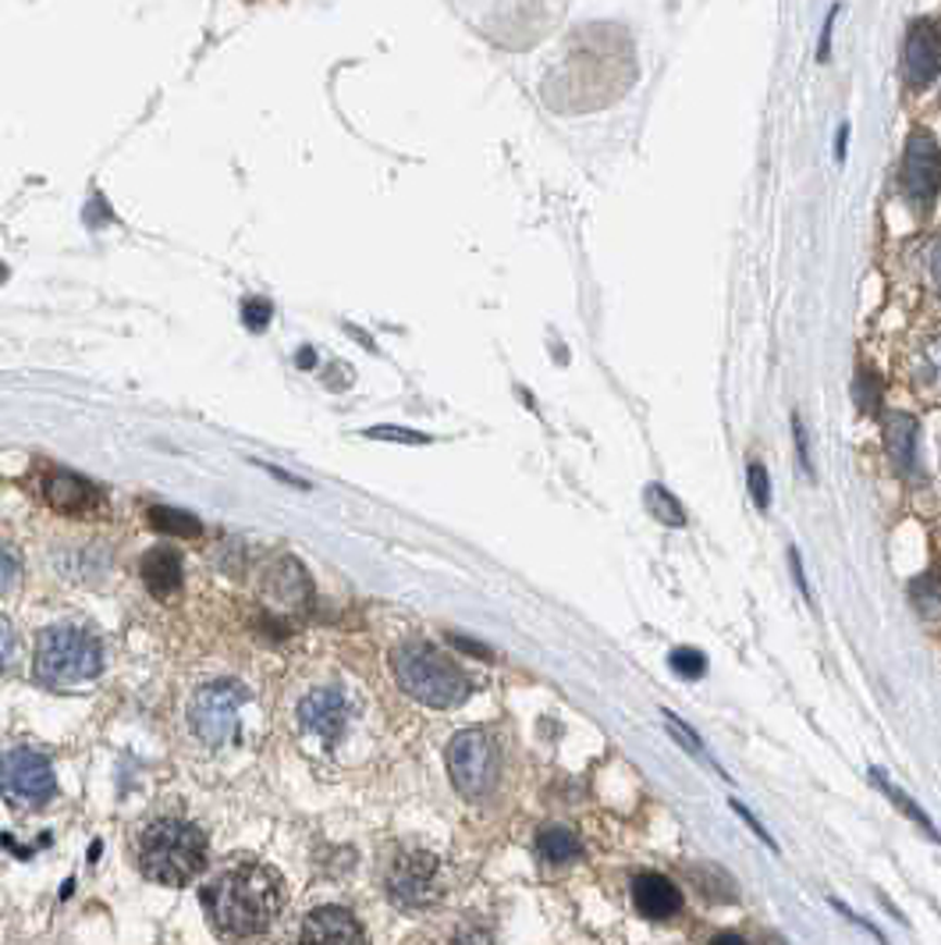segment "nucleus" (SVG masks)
I'll list each match as a JSON object with an SVG mask.
<instances>
[{
	"label": "nucleus",
	"instance_id": "f257e3e1",
	"mask_svg": "<svg viewBox=\"0 0 941 945\" xmlns=\"http://www.w3.org/2000/svg\"><path fill=\"white\" fill-rule=\"evenodd\" d=\"M285 907V882L263 863H235L203 888V910L221 938L249 942L274 928Z\"/></svg>",
	"mask_w": 941,
	"mask_h": 945
},
{
	"label": "nucleus",
	"instance_id": "2eb2a0df",
	"mask_svg": "<svg viewBox=\"0 0 941 945\" xmlns=\"http://www.w3.org/2000/svg\"><path fill=\"white\" fill-rule=\"evenodd\" d=\"M633 903L643 917H651V921H665V917H676L682 910V893L671 877L657 874V871H643L633 877Z\"/></svg>",
	"mask_w": 941,
	"mask_h": 945
},
{
	"label": "nucleus",
	"instance_id": "5701e85b",
	"mask_svg": "<svg viewBox=\"0 0 941 945\" xmlns=\"http://www.w3.org/2000/svg\"><path fill=\"white\" fill-rule=\"evenodd\" d=\"M647 508H651L654 519H661V523H668V526H682V523H685L682 505H679L665 488H657V483H654V488H647Z\"/></svg>",
	"mask_w": 941,
	"mask_h": 945
},
{
	"label": "nucleus",
	"instance_id": "b1692460",
	"mask_svg": "<svg viewBox=\"0 0 941 945\" xmlns=\"http://www.w3.org/2000/svg\"><path fill=\"white\" fill-rule=\"evenodd\" d=\"M878 398H881L878 373H874L870 367H859V373H856V402H859V409L874 413V409H878Z\"/></svg>",
	"mask_w": 941,
	"mask_h": 945
},
{
	"label": "nucleus",
	"instance_id": "f704fd0d",
	"mask_svg": "<svg viewBox=\"0 0 941 945\" xmlns=\"http://www.w3.org/2000/svg\"><path fill=\"white\" fill-rule=\"evenodd\" d=\"M455 945H491V935H487L483 928L469 924V928L459 931V942H455Z\"/></svg>",
	"mask_w": 941,
	"mask_h": 945
},
{
	"label": "nucleus",
	"instance_id": "4468645a",
	"mask_svg": "<svg viewBox=\"0 0 941 945\" xmlns=\"http://www.w3.org/2000/svg\"><path fill=\"white\" fill-rule=\"evenodd\" d=\"M917 438H920V427H917L913 416L889 413V420H884V444H889V458H892V466L913 483L924 480L920 455H917Z\"/></svg>",
	"mask_w": 941,
	"mask_h": 945
},
{
	"label": "nucleus",
	"instance_id": "cd10ccee",
	"mask_svg": "<svg viewBox=\"0 0 941 945\" xmlns=\"http://www.w3.org/2000/svg\"><path fill=\"white\" fill-rule=\"evenodd\" d=\"M665 722L671 725V733H676V736L682 739V747H685V750H693V753H701V758H704V747H701V739H696L693 728H685L671 711H665Z\"/></svg>",
	"mask_w": 941,
	"mask_h": 945
},
{
	"label": "nucleus",
	"instance_id": "412c9836",
	"mask_svg": "<svg viewBox=\"0 0 941 945\" xmlns=\"http://www.w3.org/2000/svg\"><path fill=\"white\" fill-rule=\"evenodd\" d=\"M874 786H878V789H881L884 796H889V800H892V803H895L899 810H903V814H906V818H909V821H913V825H917V829H920L924 835H927V839H938V832H934V825H931V818H927V814H924V810H920L917 803H913V800H909V796H906L903 789H899V786H892V782H889V778H884L881 772H874Z\"/></svg>",
	"mask_w": 941,
	"mask_h": 945
},
{
	"label": "nucleus",
	"instance_id": "9b49d317",
	"mask_svg": "<svg viewBox=\"0 0 941 945\" xmlns=\"http://www.w3.org/2000/svg\"><path fill=\"white\" fill-rule=\"evenodd\" d=\"M299 945H370L367 928L345 907H320L302 921Z\"/></svg>",
	"mask_w": 941,
	"mask_h": 945
},
{
	"label": "nucleus",
	"instance_id": "f03ea898",
	"mask_svg": "<svg viewBox=\"0 0 941 945\" xmlns=\"http://www.w3.org/2000/svg\"><path fill=\"white\" fill-rule=\"evenodd\" d=\"M207 868V835L193 821L164 818L139 835V871L157 885H193Z\"/></svg>",
	"mask_w": 941,
	"mask_h": 945
},
{
	"label": "nucleus",
	"instance_id": "bb28decb",
	"mask_svg": "<svg viewBox=\"0 0 941 945\" xmlns=\"http://www.w3.org/2000/svg\"><path fill=\"white\" fill-rule=\"evenodd\" d=\"M750 491H753V502H757L760 512H768L771 505V494H768V469L760 463H750Z\"/></svg>",
	"mask_w": 941,
	"mask_h": 945
},
{
	"label": "nucleus",
	"instance_id": "2f4dec72",
	"mask_svg": "<svg viewBox=\"0 0 941 945\" xmlns=\"http://www.w3.org/2000/svg\"><path fill=\"white\" fill-rule=\"evenodd\" d=\"M831 907H835V910H839V913L845 917V921H853V924H859V928H864V931H870V935H874V938H878L881 945H889V942H884V935H881V931H878V928H874L870 921H864V917H859V913H853L850 907H845V903H842V899H831Z\"/></svg>",
	"mask_w": 941,
	"mask_h": 945
},
{
	"label": "nucleus",
	"instance_id": "4be33fe9",
	"mask_svg": "<svg viewBox=\"0 0 941 945\" xmlns=\"http://www.w3.org/2000/svg\"><path fill=\"white\" fill-rule=\"evenodd\" d=\"M150 526L168 537H199V519L182 508H150Z\"/></svg>",
	"mask_w": 941,
	"mask_h": 945
},
{
	"label": "nucleus",
	"instance_id": "473e14b6",
	"mask_svg": "<svg viewBox=\"0 0 941 945\" xmlns=\"http://www.w3.org/2000/svg\"><path fill=\"white\" fill-rule=\"evenodd\" d=\"M11 654H15V633L8 629V623H0V672L8 668Z\"/></svg>",
	"mask_w": 941,
	"mask_h": 945
},
{
	"label": "nucleus",
	"instance_id": "f8f14e48",
	"mask_svg": "<svg viewBox=\"0 0 941 945\" xmlns=\"http://www.w3.org/2000/svg\"><path fill=\"white\" fill-rule=\"evenodd\" d=\"M941 75V29L938 22H913L906 36V78L913 89H927Z\"/></svg>",
	"mask_w": 941,
	"mask_h": 945
},
{
	"label": "nucleus",
	"instance_id": "6ab92c4d",
	"mask_svg": "<svg viewBox=\"0 0 941 945\" xmlns=\"http://www.w3.org/2000/svg\"><path fill=\"white\" fill-rule=\"evenodd\" d=\"M913 608L927 618V623H941V569H927L920 579H913Z\"/></svg>",
	"mask_w": 941,
	"mask_h": 945
},
{
	"label": "nucleus",
	"instance_id": "dca6fc26",
	"mask_svg": "<svg viewBox=\"0 0 941 945\" xmlns=\"http://www.w3.org/2000/svg\"><path fill=\"white\" fill-rule=\"evenodd\" d=\"M139 576H143V584L150 587V593L171 598V593H178L182 587V559L168 548H153L150 555L139 562Z\"/></svg>",
	"mask_w": 941,
	"mask_h": 945
},
{
	"label": "nucleus",
	"instance_id": "ddd939ff",
	"mask_svg": "<svg viewBox=\"0 0 941 945\" xmlns=\"http://www.w3.org/2000/svg\"><path fill=\"white\" fill-rule=\"evenodd\" d=\"M299 725L309 736H317L324 742H338V736L348 725V700L338 690H331V686L306 694L299 704Z\"/></svg>",
	"mask_w": 941,
	"mask_h": 945
},
{
	"label": "nucleus",
	"instance_id": "39448f33",
	"mask_svg": "<svg viewBox=\"0 0 941 945\" xmlns=\"http://www.w3.org/2000/svg\"><path fill=\"white\" fill-rule=\"evenodd\" d=\"M448 772L455 789L469 800H483L497 786V772H502V758H497V742L480 733V728H466L451 739L448 747Z\"/></svg>",
	"mask_w": 941,
	"mask_h": 945
},
{
	"label": "nucleus",
	"instance_id": "9d476101",
	"mask_svg": "<svg viewBox=\"0 0 941 945\" xmlns=\"http://www.w3.org/2000/svg\"><path fill=\"white\" fill-rule=\"evenodd\" d=\"M39 491H44L47 505L64 512V516L92 519V516H103V508H107V494L97 488V483L78 477V472H72V469H61V466L39 472Z\"/></svg>",
	"mask_w": 941,
	"mask_h": 945
},
{
	"label": "nucleus",
	"instance_id": "423d86ee",
	"mask_svg": "<svg viewBox=\"0 0 941 945\" xmlns=\"http://www.w3.org/2000/svg\"><path fill=\"white\" fill-rule=\"evenodd\" d=\"M246 704V690L232 679L199 686L188 704V725L207 747H224L238 733V711Z\"/></svg>",
	"mask_w": 941,
	"mask_h": 945
},
{
	"label": "nucleus",
	"instance_id": "0eeeda50",
	"mask_svg": "<svg viewBox=\"0 0 941 945\" xmlns=\"http://www.w3.org/2000/svg\"><path fill=\"white\" fill-rule=\"evenodd\" d=\"M58 793L53 764L39 750L15 747L0 758V796L15 807H44Z\"/></svg>",
	"mask_w": 941,
	"mask_h": 945
},
{
	"label": "nucleus",
	"instance_id": "393cba45",
	"mask_svg": "<svg viewBox=\"0 0 941 945\" xmlns=\"http://www.w3.org/2000/svg\"><path fill=\"white\" fill-rule=\"evenodd\" d=\"M671 672H679L682 679H701L707 672V658L701 651H693V647H679V651L671 654Z\"/></svg>",
	"mask_w": 941,
	"mask_h": 945
},
{
	"label": "nucleus",
	"instance_id": "4c0bfd02",
	"mask_svg": "<svg viewBox=\"0 0 941 945\" xmlns=\"http://www.w3.org/2000/svg\"><path fill=\"white\" fill-rule=\"evenodd\" d=\"M934 281H938V289H941V246H938V253H934Z\"/></svg>",
	"mask_w": 941,
	"mask_h": 945
},
{
	"label": "nucleus",
	"instance_id": "6e6552de",
	"mask_svg": "<svg viewBox=\"0 0 941 945\" xmlns=\"http://www.w3.org/2000/svg\"><path fill=\"white\" fill-rule=\"evenodd\" d=\"M903 193L906 199L927 213L934 207V199L941 193V150L934 143V135L927 128H917L906 143V157H903Z\"/></svg>",
	"mask_w": 941,
	"mask_h": 945
},
{
	"label": "nucleus",
	"instance_id": "7c9ffc66",
	"mask_svg": "<svg viewBox=\"0 0 941 945\" xmlns=\"http://www.w3.org/2000/svg\"><path fill=\"white\" fill-rule=\"evenodd\" d=\"M267 320H271V303H263V299L246 303V323H249V328L263 331V328H267Z\"/></svg>",
	"mask_w": 941,
	"mask_h": 945
},
{
	"label": "nucleus",
	"instance_id": "c9c22d12",
	"mask_svg": "<svg viewBox=\"0 0 941 945\" xmlns=\"http://www.w3.org/2000/svg\"><path fill=\"white\" fill-rule=\"evenodd\" d=\"M710 945H750L743 935H735V931H718L715 938H710Z\"/></svg>",
	"mask_w": 941,
	"mask_h": 945
},
{
	"label": "nucleus",
	"instance_id": "72a5a7b5",
	"mask_svg": "<svg viewBox=\"0 0 941 945\" xmlns=\"http://www.w3.org/2000/svg\"><path fill=\"white\" fill-rule=\"evenodd\" d=\"M924 363H927V370H931V377H934V381L941 384V338H934V342L927 345Z\"/></svg>",
	"mask_w": 941,
	"mask_h": 945
},
{
	"label": "nucleus",
	"instance_id": "58836bf2",
	"mask_svg": "<svg viewBox=\"0 0 941 945\" xmlns=\"http://www.w3.org/2000/svg\"><path fill=\"white\" fill-rule=\"evenodd\" d=\"M4 278H8V270H4V267H0V281H4Z\"/></svg>",
	"mask_w": 941,
	"mask_h": 945
},
{
	"label": "nucleus",
	"instance_id": "7ed1b4c3",
	"mask_svg": "<svg viewBox=\"0 0 941 945\" xmlns=\"http://www.w3.org/2000/svg\"><path fill=\"white\" fill-rule=\"evenodd\" d=\"M392 668L401 690L426 708L448 711L469 697V679L462 668L430 643H401L392 654Z\"/></svg>",
	"mask_w": 941,
	"mask_h": 945
},
{
	"label": "nucleus",
	"instance_id": "e433bc0d",
	"mask_svg": "<svg viewBox=\"0 0 941 945\" xmlns=\"http://www.w3.org/2000/svg\"><path fill=\"white\" fill-rule=\"evenodd\" d=\"M451 643H459V647H466L469 654H476V658H491V651L483 643H473V640H466V637H451Z\"/></svg>",
	"mask_w": 941,
	"mask_h": 945
},
{
	"label": "nucleus",
	"instance_id": "1a4fd4ad",
	"mask_svg": "<svg viewBox=\"0 0 941 945\" xmlns=\"http://www.w3.org/2000/svg\"><path fill=\"white\" fill-rule=\"evenodd\" d=\"M437 857L434 854H401L387 871V896L401 910H423L441 896L437 885Z\"/></svg>",
	"mask_w": 941,
	"mask_h": 945
},
{
	"label": "nucleus",
	"instance_id": "20e7f679",
	"mask_svg": "<svg viewBox=\"0 0 941 945\" xmlns=\"http://www.w3.org/2000/svg\"><path fill=\"white\" fill-rule=\"evenodd\" d=\"M103 668L100 643L78 626L44 629L36 643V679L47 686H78L92 683Z\"/></svg>",
	"mask_w": 941,
	"mask_h": 945
},
{
	"label": "nucleus",
	"instance_id": "c756f323",
	"mask_svg": "<svg viewBox=\"0 0 941 945\" xmlns=\"http://www.w3.org/2000/svg\"><path fill=\"white\" fill-rule=\"evenodd\" d=\"M370 438H384V441H406V444H423L426 438L416 434V430H401V427H376L370 430Z\"/></svg>",
	"mask_w": 941,
	"mask_h": 945
},
{
	"label": "nucleus",
	"instance_id": "a878e982",
	"mask_svg": "<svg viewBox=\"0 0 941 945\" xmlns=\"http://www.w3.org/2000/svg\"><path fill=\"white\" fill-rule=\"evenodd\" d=\"M22 579V559L18 551L8 544V540H0V593H8L11 587H15Z\"/></svg>",
	"mask_w": 941,
	"mask_h": 945
},
{
	"label": "nucleus",
	"instance_id": "f3484780",
	"mask_svg": "<svg viewBox=\"0 0 941 945\" xmlns=\"http://www.w3.org/2000/svg\"><path fill=\"white\" fill-rule=\"evenodd\" d=\"M267 593H271V598H274L277 604H285V608L306 604V598H309V579H306V573H302V565L295 562V559L274 562L271 576H267Z\"/></svg>",
	"mask_w": 941,
	"mask_h": 945
},
{
	"label": "nucleus",
	"instance_id": "a211bd4d",
	"mask_svg": "<svg viewBox=\"0 0 941 945\" xmlns=\"http://www.w3.org/2000/svg\"><path fill=\"white\" fill-rule=\"evenodd\" d=\"M536 854L550 863H569V860L580 857V839H575V832H569V829L547 825V829H541V835H536Z\"/></svg>",
	"mask_w": 941,
	"mask_h": 945
},
{
	"label": "nucleus",
	"instance_id": "c85d7f7f",
	"mask_svg": "<svg viewBox=\"0 0 941 945\" xmlns=\"http://www.w3.org/2000/svg\"><path fill=\"white\" fill-rule=\"evenodd\" d=\"M732 810H735V814H739V818H743V821H746V825L753 829V835H757V839H760L764 846H768V849H775V854H778V843H775V839H771V835H768V829H760V821H757V818H753V814H750V810H746L743 803H739V800H732Z\"/></svg>",
	"mask_w": 941,
	"mask_h": 945
},
{
	"label": "nucleus",
	"instance_id": "aec40b11",
	"mask_svg": "<svg viewBox=\"0 0 941 945\" xmlns=\"http://www.w3.org/2000/svg\"><path fill=\"white\" fill-rule=\"evenodd\" d=\"M696 888L710 899V903H732L739 893H735V882L729 874H725L721 868H715V863H696V868L690 871Z\"/></svg>",
	"mask_w": 941,
	"mask_h": 945
}]
</instances>
